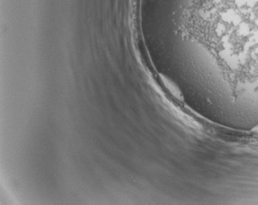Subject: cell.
<instances>
[{"instance_id": "cell-1", "label": "cell", "mask_w": 258, "mask_h": 205, "mask_svg": "<svg viewBox=\"0 0 258 205\" xmlns=\"http://www.w3.org/2000/svg\"><path fill=\"white\" fill-rule=\"evenodd\" d=\"M255 132L258 133V126L256 127V128H255Z\"/></svg>"}]
</instances>
